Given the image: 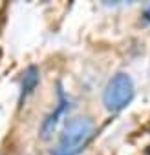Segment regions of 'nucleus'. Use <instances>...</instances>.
I'll return each instance as SVG.
<instances>
[{
    "label": "nucleus",
    "mask_w": 150,
    "mask_h": 155,
    "mask_svg": "<svg viewBox=\"0 0 150 155\" xmlns=\"http://www.w3.org/2000/svg\"><path fill=\"white\" fill-rule=\"evenodd\" d=\"M94 122L88 117H73L66 122L53 155H77L92 139Z\"/></svg>",
    "instance_id": "obj_1"
},
{
    "label": "nucleus",
    "mask_w": 150,
    "mask_h": 155,
    "mask_svg": "<svg viewBox=\"0 0 150 155\" xmlns=\"http://www.w3.org/2000/svg\"><path fill=\"white\" fill-rule=\"evenodd\" d=\"M134 99V82L126 73H117L108 81L103 95V102L106 110L110 111H119L124 106L130 104Z\"/></svg>",
    "instance_id": "obj_2"
}]
</instances>
